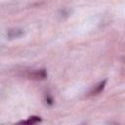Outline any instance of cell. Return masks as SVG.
Returning <instances> with one entry per match:
<instances>
[{"label":"cell","instance_id":"6da1fadb","mask_svg":"<svg viewBox=\"0 0 125 125\" xmlns=\"http://www.w3.org/2000/svg\"><path fill=\"white\" fill-rule=\"evenodd\" d=\"M39 122H41V118L39 116H31L26 120H23V121L17 123L16 125H36Z\"/></svg>","mask_w":125,"mask_h":125},{"label":"cell","instance_id":"7a4b0ae2","mask_svg":"<svg viewBox=\"0 0 125 125\" xmlns=\"http://www.w3.org/2000/svg\"><path fill=\"white\" fill-rule=\"evenodd\" d=\"M29 77H31L33 79H44V78H46V71H45V69L34 70L29 74Z\"/></svg>","mask_w":125,"mask_h":125},{"label":"cell","instance_id":"277c9868","mask_svg":"<svg viewBox=\"0 0 125 125\" xmlns=\"http://www.w3.org/2000/svg\"><path fill=\"white\" fill-rule=\"evenodd\" d=\"M105 83H106V80H103V81H101L98 85H96L95 86V88L91 91V95H98V94H100L103 90H104V86H105Z\"/></svg>","mask_w":125,"mask_h":125},{"label":"cell","instance_id":"3957f363","mask_svg":"<svg viewBox=\"0 0 125 125\" xmlns=\"http://www.w3.org/2000/svg\"><path fill=\"white\" fill-rule=\"evenodd\" d=\"M22 34H23V30L17 28V29H11V30H9L7 36H8V38H10V39H14V38H19V37H21Z\"/></svg>","mask_w":125,"mask_h":125}]
</instances>
